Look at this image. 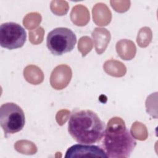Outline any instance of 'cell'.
I'll use <instances>...</instances> for the list:
<instances>
[{
	"mask_svg": "<svg viewBox=\"0 0 158 158\" xmlns=\"http://www.w3.org/2000/svg\"><path fill=\"white\" fill-rule=\"evenodd\" d=\"M105 124L91 110L73 112L69 121L68 131L77 143L91 144L99 142L104 136Z\"/></svg>",
	"mask_w": 158,
	"mask_h": 158,
	"instance_id": "6da1fadb",
	"label": "cell"
},
{
	"mask_svg": "<svg viewBox=\"0 0 158 158\" xmlns=\"http://www.w3.org/2000/svg\"><path fill=\"white\" fill-rule=\"evenodd\" d=\"M136 145L135 138L127 130L122 118L114 117L108 121L102 141L107 157H128Z\"/></svg>",
	"mask_w": 158,
	"mask_h": 158,
	"instance_id": "7a4b0ae2",
	"label": "cell"
},
{
	"mask_svg": "<svg viewBox=\"0 0 158 158\" xmlns=\"http://www.w3.org/2000/svg\"><path fill=\"white\" fill-rule=\"evenodd\" d=\"M25 123L22 109L14 102H6L0 108V124L6 136L22 130Z\"/></svg>",
	"mask_w": 158,
	"mask_h": 158,
	"instance_id": "3957f363",
	"label": "cell"
},
{
	"mask_svg": "<svg viewBox=\"0 0 158 158\" xmlns=\"http://www.w3.org/2000/svg\"><path fill=\"white\" fill-rule=\"evenodd\" d=\"M77 42L75 33L69 28L59 27L53 29L47 36L46 44L48 49L55 56H60L70 52Z\"/></svg>",
	"mask_w": 158,
	"mask_h": 158,
	"instance_id": "277c9868",
	"label": "cell"
},
{
	"mask_svg": "<svg viewBox=\"0 0 158 158\" xmlns=\"http://www.w3.org/2000/svg\"><path fill=\"white\" fill-rule=\"evenodd\" d=\"M27 33L24 28L15 22L2 23L0 27V44L10 50L21 48L26 41Z\"/></svg>",
	"mask_w": 158,
	"mask_h": 158,
	"instance_id": "5b68a950",
	"label": "cell"
},
{
	"mask_svg": "<svg viewBox=\"0 0 158 158\" xmlns=\"http://www.w3.org/2000/svg\"><path fill=\"white\" fill-rule=\"evenodd\" d=\"M65 157H107V156L104 150L98 146L80 143L70 147L66 152Z\"/></svg>",
	"mask_w": 158,
	"mask_h": 158,
	"instance_id": "8992f818",
	"label": "cell"
},
{
	"mask_svg": "<svg viewBox=\"0 0 158 158\" xmlns=\"http://www.w3.org/2000/svg\"><path fill=\"white\" fill-rule=\"evenodd\" d=\"M72 76L70 67L62 64L57 66L52 72L50 77V83L56 89H62L70 83Z\"/></svg>",
	"mask_w": 158,
	"mask_h": 158,
	"instance_id": "52a82bcc",
	"label": "cell"
},
{
	"mask_svg": "<svg viewBox=\"0 0 158 158\" xmlns=\"http://www.w3.org/2000/svg\"><path fill=\"white\" fill-rule=\"evenodd\" d=\"M96 52L101 54L106 49L110 40V32L106 28H96L92 33Z\"/></svg>",
	"mask_w": 158,
	"mask_h": 158,
	"instance_id": "ba28073f",
	"label": "cell"
},
{
	"mask_svg": "<svg viewBox=\"0 0 158 158\" xmlns=\"http://www.w3.org/2000/svg\"><path fill=\"white\" fill-rule=\"evenodd\" d=\"M111 12L106 4L99 3L93 7V18L97 25H107L111 20Z\"/></svg>",
	"mask_w": 158,
	"mask_h": 158,
	"instance_id": "9c48e42d",
	"label": "cell"
},
{
	"mask_svg": "<svg viewBox=\"0 0 158 158\" xmlns=\"http://www.w3.org/2000/svg\"><path fill=\"white\" fill-rule=\"evenodd\" d=\"M116 51L118 55L123 60L132 59L136 52L135 43L129 40H121L116 44Z\"/></svg>",
	"mask_w": 158,
	"mask_h": 158,
	"instance_id": "30bf717a",
	"label": "cell"
},
{
	"mask_svg": "<svg viewBox=\"0 0 158 158\" xmlns=\"http://www.w3.org/2000/svg\"><path fill=\"white\" fill-rule=\"evenodd\" d=\"M70 19L75 25L80 27L85 26L89 20V13L86 7L77 5L72 8Z\"/></svg>",
	"mask_w": 158,
	"mask_h": 158,
	"instance_id": "8fae6325",
	"label": "cell"
},
{
	"mask_svg": "<svg viewBox=\"0 0 158 158\" xmlns=\"http://www.w3.org/2000/svg\"><path fill=\"white\" fill-rule=\"evenodd\" d=\"M23 76L28 83L33 85H39L44 79V75L41 70L34 65H28L24 69Z\"/></svg>",
	"mask_w": 158,
	"mask_h": 158,
	"instance_id": "7c38bea8",
	"label": "cell"
},
{
	"mask_svg": "<svg viewBox=\"0 0 158 158\" xmlns=\"http://www.w3.org/2000/svg\"><path fill=\"white\" fill-rule=\"evenodd\" d=\"M103 69L108 75L115 77H123L127 72L126 67L123 64L115 60L106 61L103 65Z\"/></svg>",
	"mask_w": 158,
	"mask_h": 158,
	"instance_id": "4fadbf2b",
	"label": "cell"
},
{
	"mask_svg": "<svg viewBox=\"0 0 158 158\" xmlns=\"http://www.w3.org/2000/svg\"><path fill=\"white\" fill-rule=\"evenodd\" d=\"M14 148L17 152L26 155H33L37 152L36 146L28 140L17 141L14 144Z\"/></svg>",
	"mask_w": 158,
	"mask_h": 158,
	"instance_id": "5bb4252c",
	"label": "cell"
},
{
	"mask_svg": "<svg viewBox=\"0 0 158 158\" xmlns=\"http://www.w3.org/2000/svg\"><path fill=\"white\" fill-rule=\"evenodd\" d=\"M131 135L134 138L138 140H145L148 138V131L146 127L142 123L135 122L131 126Z\"/></svg>",
	"mask_w": 158,
	"mask_h": 158,
	"instance_id": "9a60e30c",
	"label": "cell"
},
{
	"mask_svg": "<svg viewBox=\"0 0 158 158\" xmlns=\"http://www.w3.org/2000/svg\"><path fill=\"white\" fill-rule=\"evenodd\" d=\"M152 40V32L149 28L143 27L138 32L136 41L141 48H145L149 45Z\"/></svg>",
	"mask_w": 158,
	"mask_h": 158,
	"instance_id": "2e32d148",
	"label": "cell"
},
{
	"mask_svg": "<svg viewBox=\"0 0 158 158\" xmlns=\"http://www.w3.org/2000/svg\"><path fill=\"white\" fill-rule=\"evenodd\" d=\"M41 21V16L36 12H32L27 14L23 19V25L29 30H31L37 27Z\"/></svg>",
	"mask_w": 158,
	"mask_h": 158,
	"instance_id": "e0dca14e",
	"label": "cell"
},
{
	"mask_svg": "<svg viewBox=\"0 0 158 158\" xmlns=\"http://www.w3.org/2000/svg\"><path fill=\"white\" fill-rule=\"evenodd\" d=\"M93 48V43L91 39L88 36H83L81 37L78 44V51L82 54V56H85Z\"/></svg>",
	"mask_w": 158,
	"mask_h": 158,
	"instance_id": "ac0fdd59",
	"label": "cell"
},
{
	"mask_svg": "<svg viewBox=\"0 0 158 158\" xmlns=\"http://www.w3.org/2000/svg\"><path fill=\"white\" fill-rule=\"evenodd\" d=\"M44 31L40 27L35 30L29 31V40L33 44H38L43 41Z\"/></svg>",
	"mask_w": 158,
	"mask_h": 158,
	"instance_id": "d6986e66",
	"label": "cell"
},
{
	"mask_svg": "<svg viewBox=\"0 0 158 158\" xmlns=\"http://www.w3.org/2000/svg\"><path fill=\"white\" fill-rule=\"evenodd\" d=\"M70 112L67 110H61L57 113L56 118V121L59 125H63L67 120Z\"/></svg>",
	"mask_w": 158,
	"mask_h": 158,
	"instance_id": "ffe728a7",
	"label": "cell"
},
{
	"mask_svg": "<svg viewBox=\"0 0 158 158\" xmlns=\"http://www.w3.org/2000/svg\"><path fill=\"white\" fill-rule=\"evenodd\" d=\"M51 9L52 12L56 14L57 15H59V9H60V15H64L67 14L69 9V6L67 4L66 5H51Z\"/></svg>",
	"mask_w": 158,
	"mask_h": 158,
	"instance_id": "44dd1931",
	"label": "cell"
}]
</instances>
